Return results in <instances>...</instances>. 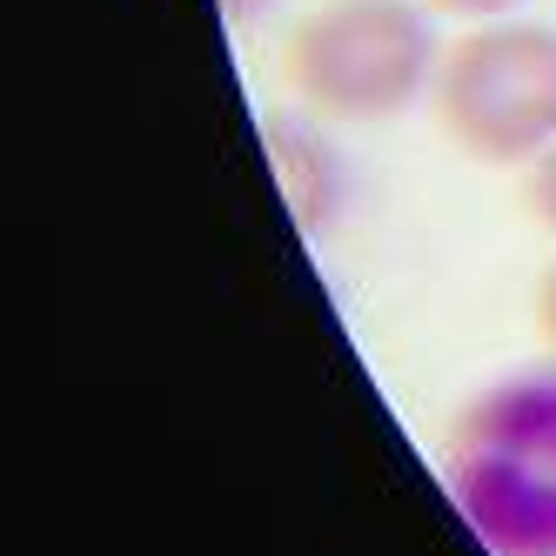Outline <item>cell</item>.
<instances>
[{"instance_id": "5b68a950", "label": "cell", "mask_w": 556, "mask_h": 556, "mask_svg": "<svg viewBox=\"0 0 556 556\" xmlns=\"http://www.w3.org/2000/svg\"><path fill=\"white\" fill-rule=\"evenodd\" d=\"M530 208H536L543 228H556V148L543 162H530Z\"/></svg>"}, {"instance_id": "ba28073f", "label": "cell", "mask_w": 556, "mask_h": 556, "mask_svg": "<svg viewBox=\"0 0 556 556\" xmlns=\"http://www.w3.org/2000/svg\"><path fill=\"white\" fill-rule=\"evenodd\" d=\"M268 8H275V0H222V21H228V27H249V21H262Z\"/></svg>"}, {"instance_id": "52a82bcc", "label": "cell", "mask_w": 556, "mask_h": 556, "mask_svg": "<svg viewBox=\"0 0 556 556\" xmlns=\"http://www.w3.org/2000/svg\"><path fill=\"white\" fill-rule=\"evenodd\" d=\"M536 329H543V342L556 349V262H549V275H543V289H536Z\"/></svg>"}, {"instance_id": "3957f363", "label": "cell", "mask_w": 556, "mask_h": 556, "mask_svg": "<svg viewBox=\"0 0 556 556\" xmlns=\"http://www.w3.org/2000/svg\"><path fill=\"white\" fill-rule=\"evenodd\" d=\"M435 122L483 168H530L556 148V27L476 21L443 48Z\"/></svg>"}, {"instance_id": "7a4b0ae2", "label": "cell", "mask_w": 556, "mask_h": 556, "mask_svg": "<svg viewBox=\"0 0 556 556\" xmlns=\"http://www.w3.org/2000/svg\"><path fill=\"white\" fill-rule=\"evenodd\" d=\"M435 67L429 0H323L282 48L295 101L323 122H395L435 88Z\"/></svg>"}, {"instance_id": "8992f818", "label": "cell", "mask_w": 556, "mask_h": 556, "mask_svg": "<svg viewBox=\"0 0 556 556\" xmlns=\"http://www.w3.org/2000/svg\"><path fill=\"white\" fill-rule=\"evenodd\" d=\"M523 0H429V14H456V21H509Z\"/></svg>"}, {"instance_id": "277c9868", "label": "cell", "mask_w": 556, "mask_h": 556, "mask_svg": "<svg viewBox=\"0 0 556 556\" xmlns=\"http://www.w3.org/2000/svg\"><path fill=\"white\" fill-rule=\"evenodd\" d=\"M262 141H268V154H275V181H282V194H289L302 235H323L329 222H342V202H349V188H342V154L315 135L308 122H262Z\"/></svg>"}, {"instance_id": "6da1fadb", "label": "cell", "mask_w": 556, "mask_h": 556, "mask_svg": "<svg viewBox=\"0 0 556 556\" xmlns=\"http://www.w3.org/2000/svg\"><path fill=\"white\" fill-rule=\"evenodd\" d=\"M443 483L490 556H556V369H516L469 395Z\"/></svg>"}]
</instances>
